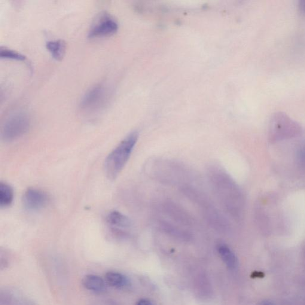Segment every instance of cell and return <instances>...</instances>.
Listing matches in <instances>:
<instances>
[{
  "instance_id": "6da1fadb",
  "label": "cell",
  "mask_w": 305,
  "mask_h": 305,
  "mask_svg": "<svg viewBox=\"0 0 305 305\" xmlns=\"http://www.w3.org/2000/svg\"><path fill=\"white\" fill-rule=\"evenodd\" d=\"M139 139V134L133 132L109 154L105 163V173L110 179H114L120 174L131 156Z\"/></svg>"
},
{
  "instance_id": "7a4b0ae2",
  "label": "cell",
  "mask_w": 305,
  "mask_h": 305,
  "mask_svg": "<svg viewBox=\"0 0 305 305\" xmlns=\"http://www.w3.org/2000/svg\"><path fill=\"white\" fill-rule=\"evenodd\" d=\"M30 121L26 113H14L5 121L1 130V139L5 142H13L22 137L29 131Z\"/></svg>"
},
{
  "instance_id": "3957f363",
  "label": "cell",
  "mask_w": 305,
  "mask_h": 305,
  "mask_svg": "<svg viewBox=\"0 0 305 305\" xmlns=\"http://www.w3.org/2000/svg\"><path fill=\"white\" fill-rule=\"evenodd\" d=\"M301 127L297 122L285 113L278 112L271 116L270 134L274 138L295 135L300 133Z\"/></svg>"
},
{
  "instance_id": "277c9868",
  "label": "cell",
  "mask_w": 305,
  "mask_h": 305,
  "mask_svg": "<svg viewBox=\"0 0 305 305\" xmlns=\"http://www.w3.org/2000/svg\"><path fill=\"white\" fill-rule=\"evenodd\" d=\"M118 30V23L111 15L104 12L91 25L88 37L95 38L114 35Z\"/></svg>"
},
{
  "instance_id": "5b68a950",
  "label": "cell",
  "mask_w": 305,
  "mask_h": 305,
  "mask_svg": "<svg viewBox=\"0 0 305 305\" xmlns=\"http://www.w3.org/2000/svg\"><path fill=\"white\" fill-rule=\"evenodd\" d=\"M108 96V91L103 85H96L85 93L81 101V108L85 111L100 108L105 105Z\"/></svg>"
},
{
  "instance_id": "8992f818",
  "label": "cell",
  "mask_w": 305,
  "mask_h": 305,
  "mask_svg": "<svg viewBox=\"0 0 305 305\" xmlns=\"http://www.w3.org/2000/svg\"><path fill=\"white\" fill-rule=\"evenodd\" d=\"M48 196L43 191L36 188H29L25 192L22 202L25 208L29 211H38L47 206Z\"/></svg>"
},
{
  "instance_id": "52a82bcc",
  "label": "cell",
  "mask_w": 305,
  "mask_h": 305,
  "mask_svg": "<svg viewBox=\"0 0 305 305\" xmlns=\"http://www.w3.org/2000/svg\"><path fill=\"white\" fill-rule=\"evenodd\" d=\"M106 220L108 226L115 231H121L123 229L130 228L132 225L129 218L117 210L110 212Z\"/></svg>"
},
{
  "instance_id": "ba28073f",
  "label": "cell",
  "mask_w": 305,
  "mask_h": 305,
  "mask_svg": "<svg viewBox=\"0 0 305 305\" xmlns=\"http://www.w3.org/2000/svg\"><path fill=\"white\" fill-rule=\"evenodd\" d=\"M82 285L88 291L97 294H102L106 290L105 280L102 277L93 274L85 276L82 280Z\"/></svg>"
},
{
  "instance_id": "9c48e42d",
  "label": "cell",
  "mask_w": 305,
  "mask_h": 305,
  "mask_svg": "<svg viewBox=\"0 0 305 305\" xmlns=\"http://www.w3.org/2000/svg\"><path fill=\"white\" fill-rule=\"evenodd\" d=\"M105 279L107 285L115 288H123L129 285V280L126 276L114 271L107 273Z\"/></svg>"
},
{
  "instance_id": "30bf717a",
  "label": "cell",
  "mask_w": 305,
  "mask_h": 305,
  "mask_svg": "<svg viewBox=\"0 0 305 305\" xmlns=\"http://www.w3.org/2000/svg\"><path fill=\"white\" fill-rule=\"evenodd\" d=\"M218 251L224 263L230 270H234L237 266V259L234 252L224 244H221L218 247Z\"/></svg>"
},
{
  "instance_id": "8fae6325",
  "label": "cell",
  "mask_w": 305,
  "mask_h": 305,
  "mask_svg": "<svg viewBox=\"0 0 305 305\" xmlns=\"http://www.w3.org/2000/svg\"><path fill=\"white\" fill-rule=\"evenodd\" d=\"M46 48L55 60H60L63 59L66 51L65 42L62 39L48 41Z\"/></svg>"
},
{
  "instance_id": "7c38bea8",
  "label": "cell",
  "mask_w": 305,
  "mask_h": 305,
  "mask_svg": "<svg viewBox=\"0 0 305 305\" xmlns=\"http://www.w3.org/2000/svg\"><path fill=\"white\" fill-rule=\"evenodd\" d=\"M14 191L10 185L0 183V207H7L13 202Z\"/></svg>"
},
{
  "instance_id": "4fadbf2b",
  "label": "cell",
  "mask_w": 305,
  "mask_h": 305,
  "mask_svg": "<svg viewBox=\"0 0 305 305\" xmlns=\"http://www.w3.org/2000/svg\"><path fill=\"white\" fill-rule=\"evenodd\" d=\"M0 57H1V59L19 61H25L26 59V56L19 53V52L8 49V48L5 47H1L0 48Z\"/></svg>"
},
{
  "instance_id": "5bb4252c",
  "label": "cell",
  "mask_w": 305,
  "mask_h": 305,
  "mask_svg": "<svg viewBox=\"0 0 305 305\" xmlns=\"http://www.w3.org/2000/svg\"><path fill=\"white\" fill-rule=\"evenodd\" d=\"M136 305H152V304L151 301L143 299V300H140Z\"/></svg>"
},
{
  "instance_id": "9a60e30c",
  "label": "cell",
  "mask_w": 305,
  "mask_h": 305,
  "mask_svg": "<svg viewBox=\"0 0 305 305\" xmlns=\"http://www.w3.org/2000/svg\"><path fill=\"white\" fill-rule=\"evenodd\" d=\"M299 7L303 13L305 14V0H302L299 4Z\"/></svg>"
},
{
  "instance_id": "2e32d148",
  "label": "cell",
  "mask_w": 305,
  "mask_h": 305,
  "mask_svg": "<svg viewBox=\"0 0 305 305\" xmlns=\"http://www.w3.org/2000/svg\"><path fill=\"white\" fill-rule=\"evenodd\" d=\"M256 305H273L270 301H265L261 302V303Z\"/></svg>"
},
{
  "instance_id": "e0dca14e",
  "label": "cell",
  "mask_w": 305,
  "mask_h": 305,
  "mask_svg": "<svg viewBox=\"0 0 305 305\" xmlns=\"http://www.w3.org/2000/svg\"><path fill=\"white\" fill-rule=\"evenodd\" d=\"M264 274L261 272H255L254 274V277H263Z\"/></svg>"
}]
</instances>
